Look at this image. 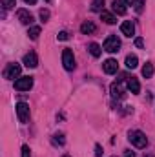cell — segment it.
I'll use <instances>...</instances> for the list:
<instances>
[{
    "label": "cell",
    "instance_id": "6da1fadb",
    "mask_svg": "<svg viewBox=\"0 0 155 157\" xmlns=\"http://www.w3.org/2000/svg\"><path fill=\"white\" fill-rule=\"evenodd\" d=\"M128 141H130L135 148H146V144H148V139H146V135H144L141 130H131V132L128 133Z\"/></svg>",
    "mask_w": 155,
    "mask_h": 157
},
{
    "label": "cell",
    "instance_id": "7a4b0ae2",
    "mask_svg": "<svg viewBox=\"0 0 155 157\" xmlns=\"http://www.w3.org/2000/svg\"><path fill=\"white\" fill-rule=\"evenodd\" d=\"M20 71H22L20 64H17V62H9V64L4 68L2 75H4V78H7V80H13V78H18Z\"/></svg>",
    "mask_w": 155,
    "mask_h": 157
},
{
    "label": "cell",
    "instance_id": "3957f363",
    "mask_svg": "<svg viewBox=\"0 0 155 157\" xmlns=\"http://www.w3.org/2000/svg\"><path fill=\"white\" fill-rule=\"evenodd\" d=\"M102 49L108 51V53H117V51L120 49V40H119V37H117V35H110L108 39L104 40Z\"/></svg>",
    "mask_w": 155,
    "mask_h": 157
},
{
    "label": "cell",
    "instance_id": "277c9868",
    "mask_svg": "<svg viewBox=\"0 0 155 157\" xmlns=\"http://www.w3.org/2000/svg\"><path fill=\"white\" fill-rule=\"evenodd\" d=\"M62 64H64V68L68 71H73L75 70V57H73V51L70 48H66L62 51Z\"/></svg>",
    "mask_w": 155,
    "mask_h": 157
},
{
    "label": "cell",
    "instance_id": "5b68a950",
    "mask_svg": "<svg viewBox=\"0 0 155 157\" xmlns=\"http://www.w3.org/2000/svg\"><path fill=\"white\" fill-rule=\"evenodd\" d=\"M33 88V77H18L15 80V90L18 91H29Z\"/></svg>",
    "mask_w": 155,
    "mask_h": 157
},
{
    "label": "cell",
    "instance_id": "8992f818",
    "mask_svg": "<svg viewBox=\"0 0 155 157\" xmlns=\"http://www.w3.org/2000/svg\"><path fill=\"white\" fill-rule=\"evenodd\" d=\"M17 115H18V121L22 124L29 122V106L26 102H18L17 104Z\"/></svg>",
    "mask_w": 155,
    "mask_h": 157
},
{
    "label": "cell",
    "instance_id": "52a82bcc",
    "mask_svg": "<svg viewBox=\"0 0 155 157\" xmlns=\"http://www.w3.org/2000/svg\"><path fill=\"white\" fill-rule=\"evenodd\" d=\"M124 86H122V80L119 78L117 82H113L112 84V97L113 99H117V101H120V99H124Z\"/></svg>",
    "mask_w": 155,
    "mask_h": 157
},
{
    "label": "cell",
    "instance_id": "ba28073f",
    "mask_svg": "<svg viewBox=\"0 0 155 157\" xmlns=\"http://www.w3.org/2000/svg\"><path fill=\"white\" fill-rule=\"evenodd\" d=\"M102 70H104V73L113 75V73H117V70H119V62H117L115 59H108V60L102 62Z\"/></svg>",
    "mask_w": 155,
    "mask_h": 157
},
{
    "label": "cell",
    "instance_id": "9c48e42d",
    "mask_svg": "<svg viewBox=\"0 0 155 157\" xmlns=\"http://www.w3.org/2000/svg\"><path fill=\"white\" fill-rule=\"evenodd\" d=\"M17 17H18V20H20L24 26H31V24H33V15H31L28 9H18V11H17Z\"/></svg>",
    "mask_w": 155,
    "mask_h": 157
},
{
    "label": "cell",
    "instance_id": "30bf717a",
    "mask_svg": "<svg viewBox=\"0 0 155 157\" xmlns=\"http://www.w3.org/2000/svg\"><path fill=\"white\" fill-rule=\"evenodd\" d=\"M24 66H26V68H37V66H39V57H37V53H33V51L26 53V55H24Z\"/></svg>",
    "mask_w": 155,
    "mask_h": 157
},
{
    "label": "cell",
    "instance_id": "8fae6325",
    "mask_svg": "<svg viewBox=\"0 0 155 157\" xmlns=\"http://www.w3.org/2000/svg\"><path fill=\"white\" fill-rule=\"evenodd\" d=\"M120 31H122V35H126V37H133V35H135V24H133L131 20H126V22L120 24Z\"/></svg>",
    "mask_w": 155,
    "mask_h": 157
},
{
    "label": "cell",
    "instance_id": "7c38bea8",
    "mask_svg": "<svg viewBox=\"0 0 155 157\" xmlns=\"http://www.w3.org/2000/svg\"><path fill=\"white\" fill-rule=\"evenodd\" d=\"M126 84H128V90H130L131 93H135V95H137V93L141 91V84H139V80L133 77V75L126 78Z\"/></svg>",
    "mask_w": 155,
    "mask_h": 157
},
{
    "label": "cell",
    "instance_id": "4fadbf2b",
    "mask_svg": "<svg viewBox=\"0 0 155 157\" xmlns=\"http://www.w3.org/2000/svg\"><path fill=\"white\" fill-rule=\"evenodd\" d=\"M112 9H113V13H117V15H126V4L122 0H113L112 2Z\"/></svg>",
    "mask_w": 155,
    "mask_h": 157
},
{
    "label": "cell",
    "instance_id": "5bb4252c",
    "mask_svg": "<svg viewBox=\"0 0 155 157\" xmlns=\"http://www.w3.org/2000/svg\"><path fill=\"white\" fill-rule=\"evenodd\" d=\"M80 31H82L84 35H91V33H95V31H97V26H95L93 22L86 20V22H82V26H80Z\"/></svg>",
    "mask_w": 155,
    "mask_h": 157
},
{
    "label": "cell",
    "instance_id": "9a60e30c",
    "mask_svg": "<svg viewBox=\"0 0 155 157\" xmlns=\"http://www.w3.org/2000/svg\"><path fill=\"white\" fill-rule=\"evenodd\" d=\"M153 71H155V68H153L152 62H146V64L142 66V77L144 78H152L153 77Z\"/></svg>",
    "mask_w": 155,
    "mask_h": 157
},
{
    "label": "cell",
    "instance_id": "2e32d148",
    "mask_svg": "<svg viewBox=\"0 0 155 157\" xmlns=\"http://www.w3.org/2000/svg\"><path fill=\"white\" fill-rule=\"evenodd\" d=\"M100 18H102L106 24H115V22H117L115 15H113V13H110V11H104V9L100 11Z\"/></svg>",
    "mask_w": 155,
    "mask_h": 157
},
{
    "label": "cell",
    "instance_id": "e0dca14e",
    "mask_svg": "<svg viewBox=\"0 0 155 157\" xmlns=\"http://www.w3.org/2000/svg\"><path fill=\"white\" fill-rule=\"evenodd\" d=\"M137 66H139V59L135 55H128L126 57V68L128 70H135Z\"/></svg>",
    "mask_w": 155,
    "mask_h": 157
},
{
    "label": "cell",
    "instance_id": "ac0fdd59",
    "mask_svg": "<svg viewBox=\"0 0 155 157\" xmlns=\"http://www.w3.org/2000/svg\"><path fill=\"white\" fill-rule=\"evenodd\" d=\"M51 143H53L55 146H64V143H66V139H64V133H62V132H57V133L53 135Z\"/></svg>",
    "mask_w": 155,
    "mask_h": 157
},
{
    "label": "cell",
    "instance_id": "d6986e66",
    "mask_svg": "<svg viewBox=\"0 0 155 157\" xmlns=\"http://www.w3.org/2000/svg\"><path fill=\"white\" fill-rule=\"evenodd\" d=\"M89 53H91L95 59H99V57H100V53H102V49H100V46H99V44L91 42V44H89Z\"/></svg>",
    "mask_w": 155,
    "mask_h": 157
},
{
    "label": "cell",
    "instance_id": "ffe728a7",
    "mask_svg": "<svg viewBox=\"0 0 155 157\" xmlns=\"http://www.w3.org/2000/svg\"><path fill=\"white\" fill-rule=\"evenodd\" d=\"M28 35H29V39L37 40V39H39V35H40V28H39V26H31V28H29V31H28Z\"/></svg>",
    "mask_w": 155,
    "mask_h": 157
},
{
    "label": "cell",
    "instance_id": "44dd1931",
    "mask_svg": "<svg viewBox=\"0 0 155 157\" xmlns=\"http://www.w3.org/2000/svg\"><path fill=\"white\" fill-rule=\"evenodd\" d=\"M102 6H104V0H93L91 2V11H102Z\"/></svg>",
    "mask_w": 155,
    "mask_h": 157
},
{
    "label": "cell",
    "instance_id": "7402d4cb",
    "mask_svg": "<svg viewBox=\"0 0 155 157\" xmlns=\"http://www.w3.org/2000/svg\"><path fill=\"white\" fill-rule=\"evenodd\" d=\"M133 7H135L137 13H142V9H144V0H135V2H133Z\"/></svg>",
    "mask_w": 155,
    "mask_h": 157
},
{
    "label": "cell",
    "instance_id": "603a6c76",
    "mask_svg": "<svg viewBox=\"0 0 155 157\" xmlns=\"http://www.w3.org/2000/svg\"><path fill=\"white\" fill-rule=\"evenodd\" d=\"M22 157H31V150H29V146H28V144H24V146H22Z\"/></svg>",
    "mask_w": 155,
    "mask_h": 157
},
{
    "label": "cell",
    "instance_id": "cb8c5ba5",
    "mask_svg": "<svg viewBox=\"0 0 155 157\" xmlns=\"http://www.w3.org/2000/svg\"><path fill=\"white\" fill-rule=\"evenodd\" d=\"M40 18H42V20H44V22H46V20H47V18H49V11H47V9H40Z\"/></svg>",
    "mask_w": 155,
    "mask_h": 157
},
{
    "label": "cell",
    "instance_id": "d4e9b609",
    "mask_svg": "<svg viewBox=\"0 0 155 157\" xmlns=\"http://www.w3.org/2000/svg\"><path fill=\"white\" fill-rule=\"evenodd\" d=\"M2 2H4V7H7V9L15 7V4H17V0H2Z\"/></svg>",
    "mask_w": 155,
    "mask_h": 157
},
{
    "label": "cell",
    "instance_id": "484cf974",
    "mask_svg": "<svg viewBox=\"0 0 155 157\" xmlns=\"http://www.w3.org/2000/svg\"><path fill=\"white\" fill-rule=\"evenodd\" d=\"M95 157H102V148H100V144H95Z\"/></svg>",
    "mask_w": 155,
    "mask_h": 157
},
{
    "label": "cell",
    "instance_id": "4316f807",
    "mask_svg": "<svg viewBox=\"0 0 155 157\" xmlns=\"http://www.w3.org/2000/svg\"><path fill=\"white\" fill-rule=\"evenodd\" d=\"M68 39H70V35H68L66 31H60V33H59V40H68Z\"/></svg>",
    "mask_w": 155,
    "mask_h": 157
},
{
    "label": "cell",
    "instance_id": "83f0119b",
    "mask_svg": "<svg viewBox=\"0 0 155 157\" xmlns=\"http://www.w3.org/2000/svg\"><path fill=\"white\" fill-rule=\"evenodd\" d=\"M135 46H137V48H142V46H144V40L141 39V37H139V39H135Z\"/></svg>",
    "mask_w": 155,
    "mask_h": 157
},
{
    "label": "cell",
    "instance_id": "f1b7e54d",
    "mask_svg": "<svg viewBox=\"0 0 155 157\" xmlns=\"http://www.w3.org/2000/svg\"><path fill=\"white\" fill-rule=\"evenodd\" d=\"M124 157H135V154L131 150H124Z\"/></svg>",
    "mask_w": 155,
    "mask_h": 157
},
{
    "label": "cell",
    "instance_id": "f546056e",
    "mask_svg": "<svg viewBox=\"0 0 155 157\" xmlns=\"http://www.w3.org/2000/svg\"><path fill=\"white\" fill-rule=\"evenodd\" d=\"M122 2H124L126 6H133V2H135V0H122Z\"/></svg>",
    "mask_w": 155,
    "mask_h": 157
},
{
    "label": "cell",
    "instance_id": "4dcf8cb0",
    "mask_svg": "<svg viewBox=\"0 0 155 157\" xmlns=\"http://www.w3.org/2000/svg\"><path fill=\"white\" fill-rule=\"evenodd\" d=\"M26 4H29V6H33V4H37V0H24Z\"/></svg>",
    "mask_w": 155,
    "mask_h": 157
},
{
    "label": "cell",
    "instance_id": "1f68e13d",
    "mask_svg": "<svg viewBox=\"0 0 155 157\" xmlns=\"http://www.w3.org/2000/svg\"><path fill=\"white\" fill-rule=\"evenodd\" d=\"M62 157H71V155H62Z\"/></svg>",
    "mask_w": 155,
    "mask_h": 157
},
{
    "label": "cell",
    "instance_id": "d6a6232c",
    "mask_svg": "<svg viewBox=\"0 0 155 157\" xmlns=\"http://www.w3.org/2000/svg\"><path fill=\"white\" fill-rule=\"evenodd\" d=\"M46 2H49V0H46Z\"/></svg>",
    "mask_w": 155,
    "mask_h": 157
},
{
    "label": "cell",
    "instance_id": "836d02e7",
    "mask_svg": "<svg viewBox=\"0 0 155 157\" xmlns=\"http://www.w3.org/2000/svg\"><path fill=\"white\" fill-rule=\"evenodd\" d=\"M148 157H152V155H148Z\"/></svg>",
    "mask_w": 155,
    "mask_h": 157
}]
</instances>
